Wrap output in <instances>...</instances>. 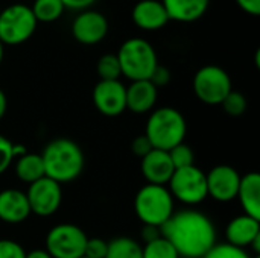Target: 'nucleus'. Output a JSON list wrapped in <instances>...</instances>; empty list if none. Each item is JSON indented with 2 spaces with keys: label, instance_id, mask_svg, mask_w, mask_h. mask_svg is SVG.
I'll use <instances>...</instances> for the list:
<instances>
[{
  "label": "nucleus",
  "instance_id": "nucleus-1",
  "mask_svg": "<svg viewBox=\"0 0 260 258\" xmlns=\"http://www.w3.org/2000/svg\"><path fill=\"white\" fill-rule=\"evenodd\" d=\"M160 231L180 258H203L218 243L215 224L197 210L174 213Z\"/></svg>",
  "mask_w": 260,
  "mask_h": 258
},
{
  "label": "nucleus",
  "instance_id": "nucleus-2",
  "mask_svg": "<svg viewBox=\"0 0 260 258\" xmlns=\"http://www.w3.org/2000/svg\"><path fill=\"white\" fill-rule=\"evenodd\" d=\"M40 155L43 158L44 176L56 181L61 186L75 181L84 170V152L73 140H52L46 144Z\"/></svg>",
  "mask_w": 260,
  "mask_h": 258
},
{
  "label": "nucleus",
  "instance_id": "nucleus-3",
  "mask_svg": "<svg viewBox=\"0 0 260 258\" xmlns=\"http://www.w3.org/2000/svg\"><path fill=\"white\" fill-rule=\"evenodd\" d=\"M186 134V119L178 109L172 106L152 109V113L148 117L145 135L154 149L168 152L177 144L183 143Z\"/></svg>",
  "mask_w": 260,
  "mask_h": 258
},
{
  "label": "nucleus",
  "instance_id": "nucleus-4",
  "mask_svg": "<svg viewBox=\"0 0 260 258\" xmlns=\"http://www.w3.org/2000/svg\"><path fill=\"white\" fill-rule=\"evenodd\" d=\"M117 59L120 64L122 76L134 81H149L152 71L158 65V58L154 46L140 36L125 40L119 50Z\"/></svg>",
  "mask_w": 260,
  "mask_h": 258
},
{
  "label": "nucleus",
  "instance_id": "nucleus-5",
  "mask_svg": "<svg viewBox=\"0 0 260 258\" xmlns=\"http://www.w3.org/2000/svg\"><path fill=\"white\" fill-rule=\"evenodd\" d=\"M134 211L143 225L161 228L175 213V199L166 186H143L134 198Z\"/></svg>",
  "mask_w": 260,
  "mask_h": 258
},
{
  "label": "nucleus",
  "instance_id": "nucleus-6",
  "mask_svg": "<svg viewBox=\"0 0 260 258\" xmlns=\"http://www.w3.org/2000/svg\"><path fill=\"white\" fill-rule=\"evenodd\" d=\"M38 26L26 3H12L0 11V41L3 46H20L32 38Z\"/></svg>",
  "mask_w": 260,
  "mask_h": 258
},
{
  "label": "nucleus",
  "instance_id": "nucleus-7",
  "mask_svg": "<svg viewBox=\"0 0 260 258\" xmlns=\"http://www.w3.org/2000/svg\"><path fill=\"white\" fill-rule=\"evenodd\" d=\"M193 93L207 105H221L227 94L233 90L230 75L219 65H204L193 76Z\"/></svg>",
  "mask_w": 260,
  "mask_h": 258
},
{
  "label": "nucleus",
  "instance_id": "nucleus-8",
  "mask_svg": "<svg viewBox=\"0 0 260 258\" xmlns=\"http://www.w3.org/2000/svg\"><path fill=\"white\" fill-rule=\"evenodd\" d=\"M168 190L172 198L181 204L190 207L198 205L209 196L206 173L195 164L184 169H177L168 182Z\"/></svg>",
  "mask_w": 260,
  "mask_h": 258
},
{
  "label": "nucleus",
  "instance_id": "nucleus-9",
  "mask_svg": "<svg viewBox=\"0 0 260 258\" xmlns=\"http://www.w3.org/2000/svg\"><path fill=\"white\" fill-rule=\"evenodd\" d=\"M87 234L78 225L59 224L49 230L46 236V251L52 258L84 257Z\"/></svg>",
  "mask_w": 260,
  "mask_h": 258
},
{
  "label": "nucleus",
  "instance_id": "nucleus-10",
  "mask_svg": "<svg viewBox=\"0 0 260 258\" xmlns=\"http://www.w3.org/2000/svg\"><path fill=\"white\" fill-rule=\"evenodd\" d=\"M24 193L29 202L30 213L40 217H49L55 214L62 202L61 184L47 176H43L41 179L29 184Z\"/></svg>",
  "mask_w": 260,
  "mask_h": 258
},
{
  "label": "nucleus",
  "instance_id": "nucleus-11",
  "mask_svg": "<svg viewBox=\"0 0 260 258\" xmlns=\"http://www.w3.org/2000/svg\"><path fill=\"white\" fill-rule=\"evenodd\" d=\"M73 38L84 46H94L105 40L110 30L107 17L96 9L79 11L72 21Z\"/></svg>",
  "mask_w": 260,
  "mask_h": 258
},
{
  "label": "nucleus",
  "instance_id": "nucleus-12",
  "mask_svg": "<svg viewBox=\"0 0 260 258\" xmlns=\"http://www.w3.org/2000/svg\"><path fill=\"white\" fill-rule=\"evenodd\" d=\"M93 103L107 117H117L126 111V87L120 81H99L93 88Z\"/></svg>",
  "mask_w": 260,
  "mask_h": 258
},
{
  "label": "nucleus",
  "instance_id": "nucleus-13",
  "mask_svg": "<svg viewBox=\"0 0 260 258\" xmlns=\"http://www.w3.org/2000/svg\"><path fill=\"white\" fill-rule=\"evenodd\" d=\"M207 193L218 202H232L238 196L241 175L239 172L227 164H219L206 173Z\"/></svg>",
  "mask_w": 260,
  "mask_h": 258
},
{
  "label": "nucleus",
  "instance_id": "nucleus-14",
  "mask_svg": "<svg viewBox=\"0 0 260 258\" xmlns=\"http://www.w3.org/2000/svg\"><path fill=\"white\" fill-rule=\"evenodd\" d=\"M133 23L146 32L163 29L169 21V15L160 0H139L131 11Z\"/></svg>",
  "mask_w": 260,
  "mask_h": 258
},
{
  "label": "nucleus",
  "instance_id": "nucleus-15",
  "mask_svg": "<svg viewBox=\"0 0 260 258\" xmlns=\"http://www.w3.org/2000/svg\"><path fill=\"white\" fill-rule=\"evenodd\" d=\"M140 167L148 184L154 186H166L175 172L169 154L158 149H152L148 155H145L142 158Z\"/></svg>",
  "mask_w": 260,
  "mask_h": 258
},
{
  "label": "nucleus",
  "instance_id": "nucleus-16",
  "mask_svg": "<svg viewBox=\"0 0 260 258\" xmlns=\"http://www.w3.org/2000/svg\"><path fill=\"white\" fill-rule=\"evenodd\" d=\"M259 236L260 220L247 214L233 217L225 228V243L239 249L250 248Z\"/></svg>",
  "mask_w": 260,
  "mask_h": 258
},
{
  "label": "nucleus",
  "instance_id": "nucleus-17",
  "mask_svg": "<svg viewBox=\"0 0 260 258\" xmlns=\"http://www.w3.org/2000/svg\"><path fill=\"white\" fill-rule=\"evenodd\" d=\"M26 193L17 189H6L0 192V220L17 225L27 220L30 216Z\"/></svg>",
  "mask_w": 260,
  "mask_h": 258
},
{
  "label": "nucleus",
  "instance_id": "nucleus-18",
  "mask_svg": "<svg viewBox=\"0 0 260 258\" xmlns=\"http://www.w3.org/2000/svg\"><path fill=\"white\" fill-rule=\"evenodd\" d=\"M158 88L151 81H134L126 87V109L134 114L151 113L157 103Z\"/></svg>",
  "mask_w": 260,
  "mask_h": 258
},
{
  "label": "nucleus",
  "instance_id": "nucleus-19",
  "mask_svg": "<svg viewBox=\"0 0 260 258\" xmlns=\"http://www.w3.org/2000/svg\"><path fill=\"white\" fill-rule=\"evenodd\" d=\"M171 20L177 23H195L209 9L210 0H160Z\"/></svg>",
  "mask_w": 260,
  "mask_h": 258
},
{
  "label": "nucleus",
  "instance_id": "nucleus-20",
  "mask_svg": "<svg viewBox=\"0 0 260 258\" xmlns=\"http://www.w3.org/2000/svg\"><path fill=\"white\" fill-rule=\"evenodd\" d=\"M236 198L244 208V214L260 220V175L257 172H250L241 176Z\"/></svg>",
  "mask_w": 260,
  "mask_h": 258
},
{
  "label": "nucleus",
  "instance_id": "nucleus-21",
  "mask_svg": "<svg viewBox=\"0 0 260 258\" xmlns=\"http://www.w3.org/2000/svg\"><path fill=\"white\" fill-rule=\"evenodd\" d=\"M14 172H15V176L27 186L41 179L44 176V166H43L41 155L26 152L24 155L18 157L15 160Z\"/></svg>",
  "mask_w": 260,
  "mask_h": 258
},
{
  "label": "nucleus",
  "instance_id": "nucleus-22",
  "mask_svg": "<svg viewBox=\"0 0 260 258\" xmlns=\"http://www.w3.org/2000/svg\"><path fill=\"white\" fill-rule=\"evenodd\" d=\"M30 9L38 23H53L66 12V6L61 0H34Z\"/></svg>",
  "mask_w": 260,
  "mask_h": 258
},
{
  "label": "nucleus",
  "instance_id": "nucleus-23",
  "mask_svg": "<svg viewBox=\"0 0 260 258\" xmlns=\"http://www.w3.org/2000/svg\"><path fill=\"white\" fill-rule=\"evenodd\" d=\"M105 258H143L142 246L131 237H117L108 242Z\"/></svg>",
  "mask_w": 260,
  "mask_h": 258
},
{
  "label": "nucleus",
  "instance_id": "nucleus-24",
  "mask_svg": "<svg viewBox=\"0 0 260 258\" xmlns=\"http://www.w3.org/2000/svg\"><path fill=\"white\" fill-rule=\"evenodd\" d=\"M96 71L101 81H119L122 76L120 64L116 53H105L98 59Z\"/></svg>",
  "mask_w": 260,
  "mask_h": 258
},
{
  "label": "nucleus",
  "instance_id": "nucleus-25",
  "mask_svg": "<svg viewBox=\"0 0 260 258\" xmlns=\"http://www.w3.org/2000/svg\"><path fill=\"white\" fill-rule=\"evenodd\" d=\"M142 255L143 258H180L175 248L163 236L154 242L145 243V246H142Z\"/></svg>",
  "mask_w": 260,
  "mask_h": 258
},
{
  "label": "nucleus",
  "instance_id": "nucleus-26",
  "mask_svg": "<svg viewBox=\"0 0 260 258\" xmlns=\"http://www.w3.org/2000/svg\"><path fill=\"white\" fill-rule=\"evenodd\" d=\"M168 154H169V158H171L175 170L193 166V163H195V154H193L192 148L189 144H186L184 141L177 144L171 151H168Z\"/></svg>",
  "mask_w": 260,
  "mask_h": 258
},
{
  "label": "nucleus",
  "instance_id": "nucleus-27",
  "mask_svg": "<svg viewBox=\"0 0 260 258\" xmlns=\"http://www.w3.org/2000/svg\"><path fill=\"white\" fill-rule=\"evenodd\" d=\"M221 106L224 108V111H225L229 116H232V117H239V116H242V114L247 111L248 103H247V97H245L241 91L232 90V91L227 94V97L222 100Z\"/></svg>",
  "mask_w": 260,
  "mask_h": 258
},
{
  "label": "nucleus",
  "instance_id": "nucleus-28",
  "mask_svg": "<svg viewBox=\"0 0 260 258\" xmlns=\"http://www.w3.org/2000/svg\"><path fill=\"white\" fill-rule=\"evenodd\" d=\"M203 258H253L245 249L235 248L229 243H216Z\"/></svg>",
  "mask_w": 260,
  "mask_h": 258
},
{
  "label": "nucleus",
  "instance_id": "nucleus-29",
  "mask_svg": "<svg viewBox=\"0 0 260 258\" xmlns=\"http://www.w3.org/2000/svg\"><path fill=\"white\" fill-rule=\"evenodd\" d=\"M14 160V143L6 137L0 135V175H3L9 169Z\"/></svg>",
  "mask_w": 260,
  "mask_h": 258
},
{
  "label": "nucleus",
  "instance_id": "nucleus-30",
  "mask_svg": "<svg viewBox=\"0 0 260 258\" xmlns=\"http://www.w3.org/2000/svg\"><path fill=\"white\" fill-rule=\"evenodd\" d=\"M0 258H26V251L18 242L2 239L0 240Z\"/></svg>",
  "mask_w": 260,
  "mask_h": 258
},
{
  "label": "nucleus",
  "instance_id": "nucleus-31",
  "mask_svg": "<svg viewBox=\"0 0 260 258\" xmlns=\"http://www.w3.org/2000/svg\"><path fill=\"white\" fill-rule=\"evenodd\" d=\"M108 251V242H105L104 239H88L87 245H85V252L84 257L87 258H105Z\"/></svg>",
  "mask_w": 260,
  "mask_h": 258
},
{
  "label": "nucleus",
  "instance_id": "nucleus-32",
  "mask_svg": "<svg viewBox=\"0 0 260 258\" xmlns=\"http://www.w3.org/2000/svg\"><path fill=\"white\" fill-rule=\"evenodd\" d=\"M149 81H151V84H152L155 88H158V87H166V85L171 82V71H169V68L158 64V65L155 67V70L152 71Z\"/></svg>",
  "mask_w": 260,
  "mask_h": 258
},
{
  "label": "nucleus",
  "instance_id": "nucleus-33",
  "mask_svg": "<svg viewBox=\"0 0 260 258\" xmlns=\"http://www.w3.org/2000/svg\"><path fill=\"white\" fill-rule=\"evenodd\" d=\"M131 149H133V154L139 158H143L145 155H148L154 148L152 144L149 143V140L146 138V135H139L133 140V144H131Z\"/></svg>",
  "mask_w": 260,
  "mask_h": 258
},
{
  "label": "nucleus",
  "instance_id": "nucleus-34",
  "mask_svg": "<svg viewBox=\"0 0 260 258\" xmlns=\"http://www.w3.org/2000/svg\"><path fill=\"white\" fill-rule=\"evenodd\" d=\"M235 2L248 15L257 17L260 14V0H235Z\"/></svg>",
  "mask_w": 260,
  "mask_h": 258
},
{
  "label": "nucleus",
  "instance_id": "nucleus-35",
  "mask_svg": "<svg viewBox=\"0 0 260 258\" xmlns=\"http://www.w3.org/2000/svg\"><path fill=\"white\" fill-rule=\"evenodd\" d=\"M66 6V9H70V11H84V9H90L98 0H61Z\"/></svg>",
  "mask_w": 260,
  "mask_h": 258
},
{
  "label": "nucleus",
  "instance_id": "nucleus-36",
  "mask_svg": "<svg viewBox=\"0 0 260 258\" xmlns=\"http://www.w3.org/2000/svg\"><path fill=\"white\" fill-rule=\"evenodd\" d=\"M158 237H161V231L157 227H151V225H143V231H142V239L145 243L154 242Z\"/></svg>",
  "mask_w": 260,
  "mask_h": 258
},
{
  "label": "nucleus",
  "instance_id": "nucleus-37",
  "mask_svg": "<svg viewBox=\"0 0 260 258\" xmlns=\"http://www.w3.org/2000/svg\"><path fill=\"white\" fill-rule=\"evenodd\" d=\"M26 258H52L46 249H34L30 252H26Z\"/></svg>",
  "mask_w": 260,
  "mask_h": 258
},
{
  "label": "nucleus",
  "instance_id": "nucleus-38",
  "mask_svg": "<svg viewBox=\"0 0 260 258\" xmlns=\"http://www.w3.org/2000/svg\"><path fill=\"white\" fill-rule=\"evenodd\" d=\"M6 109H8V99L5 91L0 88V119L6 114Z\"/></svg>",
  "mask_w": 260,
  "mask_h": 258
},
{
  "label": "nucleus",
  "instance_id": "nucleus-39",
  "mask_svg": "<svg viewBox=\"0 0 260 258\" xmlns=\"http://www.w3.org/2000/svg\"><path fill=\"white\" fill-rule=\"evenodd\" d=\"M3 58H5V46H3L2 41H0V64H2Z\"/></svg>",
  "mask_w": 260,
  "mask_h": 258
},
{
  "label": "nucleus",
  "instance_id": "nucleus-40",
  "mask_svg": "<svg viewBox=\"0 0 260 258\" xmlns=\"http://www.w3.org/2000/svg\"><path fill=\"white\" fill-rule=\"evenodd\" d=\"M253 258H260V257H259V255H256V257H253Z\"/></svg>",
  "mask_w": 260,
  "mask_h": 258
},
{
  "label": "nucleus",
  "instance_id": "nucleus-41",
  "mask_svg": "<svg viewBox=\"0 0 260 258\" xmlns=\"http://www.w3.org/2000/svg\"><path fill=\"white\" fill-rule=\"evenodd\" d=\"M81 258H87V257H81Z\"/></svg>",
  "mask_w": 260,
  "mask_h": 258
}]
</instances>
